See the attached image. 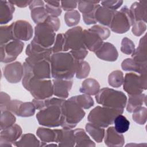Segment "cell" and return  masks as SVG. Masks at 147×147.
<instances>
[{
  "instance_id": "6da1fadb",
  "label": "cell",
  "mask_w": 147,
  "mask_h": 147,
  "mask_svg": "<svg viewBox=\"0 0 147 147\" xmlns=\"http://www.w3.org/2000/svg\"><path fill=\"white\" fill-rule=\"evenodd\" d=\"M79 61L69 52L53 53L50 59L52 77L56 79L71 80L75 75Z\"/></svg>"
},
{
  "instance_id": "7a4b0ae2",
  "label": "cell",
  "mask_w": 147,
  "mask_h": 147,
  "mask_svg": "<svg viewBox=\"0 0 147 147\" xmlns=\"http://www.w3.org/2000/svg\"><path fill=\"white\" fill-rule=\"evenodd\" d=\"M24 74L22 84L30 92L34 98L45 99L53 95L52 82L50 79H38L34 78L32 73L29 65L24 61L23 63Z\"/></svg>"
},
{
  "instance_id": "3957f363",
  "label": "cell",
  "mask_w": 147,
  "mask_h": 147,
  "mask_svg": "<svg viewBox=\"0 0 147 147\" xmlns=\"http://www.w3.org/2000/svg\"><path fill=\"white\" fill-rule=\"evenodd\" d=\"M65 99L51 97L44 99L45 107L36 114L38 123L44 126L55 127L60 126L61 106Z\"/></svg>"
},
{
  "instance_id": "277c9868",
  "label": "cell",
  "mask_w": 147,
  "mask_h": 147,
  "mask_svg": "<svg viewBox=\"0 0 147 147\" xmlns=\"http://www.w3.org/2000/svg\"><path fill=\"white\" fill-rule=\"evenodd\" d=\"M86 113L76 102L70 98L65 100L61 106L60 126L65 129H73L84 117Z\"/></svg>"
},
{
  "instance_id": "5b68a950",
  "label": "cell",
  "mask_w": 147,
  "mask_h": 147,
  "mask_svg": "<svg viewBox=\"0 0 147 147\" xmlns=\"http://www.w3.org/2000/svg\"><path fill=\"white\" fill-rule=\"evenodd\" d=\"M96 102L103 106L123 110L127 103V97L120 91L105 87L95 95Z\"/></svg>"
},
{
  "instance_id": "8992f818",
  "label": "cell",
  "mask_w": 147,
  "mask_h": 147,
  "mask_svg": "<svg viewBox=\"0 0 147 147\" xmlns=\"http://www.w3.org/2000/svg\"><path fill=\"white\" fill-rule=\"evenodd\" d=\"M123 110L98 106L89 113L87 119L89 122L105 128L112 125L115 118L122 114Z\"/></svg>"
},
{
  "instance_id": "52a82bcc",
  "label": "cell",
  "mask_w": 147,
  "mask_h": 147,
  "mask_svg": "<svg viewBox=\"0 0 147 147\" xmlns=\"http://www.w3.org/2000/svg\"><path fill=\"white\" fill-rule=\"evenodd\" d=\"M55 36L56 33L53 28L44 22L35 26L32 41L42 48L48 49L52 47Z\"/></svg>"
},
{
  "instance_id": "ba28073f",
  "label": "cell",
  "mask_w": 147,
  "mask_h": 147,
  "mask_svg": "<svg viewBox=\"0 0 147 147\" xmlns=\"http://www.w3.org/2000/svg\"><path fill=\"white\" fill-rule=\"evenodd\" d=\"M133 23L129 9L123 6L119 11H115L109 25L111 31L118 34L127 32Z\"/></svg>"
},
{
  "instance_id": "9c48e42d",
  "label": "cell",
  "mask_w": 147,
  "mask_h": 147,
  "mask_svg": "<svg viewBox=\"0 0 147 147\" xmlns=\"http://www.w3.org/2000/svg\"><path fill=\"white\" fill-rule=\"evenodd\" d=\"M147 88L146 74L137 75L130 72L126 74L123 83V88L129 95L142 93Z\"/></svg>"
},
{
  "instance_id": "30bf717a",
  "label": "cell",
  "mask_w": 147,
  "mask_h": 147,
  "mask_svg": "<svg viewBox=\"0 0 147 147\" xmlns=\"http://www.w3.org/2000/svg\"><path fill=\"white\" fill-rule=\"evenodd\" d=\"M83 29L78 26L67 30L64 36L63 52L86 48L83 40Z\"/></svg>"
},
{
  "instance_id": "8fae6325",
  "label": "cell",
  "mask_w": 147,
  "mask_h": 147,
  "mask_svg": "<svg viewBox=\"0 0 147 147\" xmlns=\"http://www.w3.org/2000/svg\"><path fill=\"white\" fill-rule=\"evenodd\" d=\"M24 43L19 40H13L0 47L1 62L8 63L15 60L22 52Z\"/></svg>"
},
{
  "instance_id": "7c38bea8",
  "label": "cell",
  "mask_w": 147,
  "mask_h": 147,
  "mask_svg": "<svg viewBox=\"0 0 147 147\" xmlns=\"http://www.w3.org/2000/svg\"><path fill=\"white\" fill-rule=\"evenodd\" d=\"M36 110L32 102H24L17 99L11 100L6 108V110L21 117H32L34 114Z\"/></svg>"
},
{
  "instance_id": "4fadbf2b",
  "label": "cell",
  "mask_w": 147,
  "mask_h": 147,
  "mask_svg": "<svg viewBox=\"0 0 147 147\" xmlns=\"http://www.w3.org/2000/svg\"><path fill=\"white\" fill-rule=\"evenodd\" d=\"M26 57L32 61H38L43 60L51 59V55L53 54L52 48L46 49L39 46L32 41L28 45L25 50Z\"/></svg>"
},
{
  "instance_id": "5bb4252c",
  "label": "cell",
  "mask_w": 147,
  "mask_h": 147,
  "mask_svg": "<svg viewBox=\"0 0 147 147\" xmlns=\"http://www.w3.org/2000/svg\"><path fill=\"white\" fill-rule=\"evenodd\" d=\"M31 69L33 76L38 79H49L51 76V69L49 60H43L38 61H32L25 59Z\"/></svg>"
},
{
  "instance_id": "9a60e30c",
  "label": "cell",
  "mask_w": 147,
  "mask_h": 147,
  "mask_svg": "<svg viewBox=\"0 0 147 147\" xmlns=\"http://www.w3.org/2000/svg\"><path fill=\"white\" fill-rule=\"evenodd\" d=\"M14 38L21 41H28L33 34V29L30 24L25 20H18L11 24Z\"/></svg>"
},
{
  "instance_id": "2e32d148",
  "label": "cell",
  "mask_w": 147,
  "mask_h": 147,
  "mask_svg": "<svg viewBox=\"0 0 147 147\" xmlns=\"http://www.w3.org/2000/svg\"><path fill=\"white\" fill-rule=\"evenodd\" d=\"M22 130L20 125L14 123L5 129L1 130L0 146H12L22 136Z\"/></svg>"
},
{
  "instance_id": "e0dca14e",
  "label": "cell",
  "mask_w": 147,
  "mask_h": 147,
  "mask_svg": "<svg viewBox=\"0 0 147 147\" xmlns=\"http://www.w3.org/2000/svg\"><path fill=\"white\" fill-rule=\"evenodd\" d=\"M4 77L10 83H17L22 79L24 74V65L19 61H14L6 65L3 69Z\"/></svg>"
},
{
  "instance_id": "ac0fdd59",
  "label": "cell",
  "mask_w": 147,
  "mask_h": 147,
  "mask_svg": "<svg viewBox=\"0 0 147 147\" xmlns=\"http://www.w3.org/2000/svg\"><path fill=\"white\" fill-rule=\"evenodd\" d=\"M100 59L107 61H115L118 57V52L115 46L108 42H103L94 52Z\"/></svg>"
},
{
  "instance_id": "d6986e66",
  "label": "cell",
  "mask_w": 147,
  "mask_h": 147,
  "mask_svg": "<svg viewBox=\"0 0 147 147\" xmlns=\"http://www.w3.org/2000/svg\"><path fill=\"white\" fill-rule=\"evenodd\" d=\"M72 84L73 82L71 80L53 79L52 80L53 95L59 98L64 99L67 98Z\"/></svg>"
},
{
  "instance_id": "ffe728a7",
  "label": "cell",
  "mask_w": 147,
  "mask_h": 147,
  "mask_svg": "<svg viewBox=\"0 0 147 147\" xmlns=\"http://www.w3.org/2000/svg\"><path fill=\"white\" fill-rule=\"evenodd\" d=\"M57 134L56 143L59 146L73 147L75 145V138L74 130L72 129L63 128L55 129Z\"/></svg>"
},
{
  "instance_id": "44dd1931",
  "label": "cell",
  "mask_w": 147,
  "mask_h": 147,
  "mask_svg": "<svg viewBox=\"0 0 147 147\" xmlns=\"http://www.w3.org/2000/svg\"><path fill=\"white\" fill-rule=\"evenodd\" d=\"M83 40L86 48L95 52L103 44L102 38L94 32L88 29L83 30Z\"/></svg>"
},
{
  "instance_id": "7402d4cb",
  "label": "cell",
  "mask_w": 147,
  "mask_h": 147,
  "mask_svg": "<svg viewBox=\"0 0 147 147\" xmlns=\"http://www.w3.org/2000/svg\"><path fill=\"white\" fill-rule=\"evenodd\" d=\"M147 2L139 1L133 3L129 9L130 14L133 21H143L146 22L147 20Z\"/></svg>"
},
{
  "instance_id": "603a6c76",
  "label": "cell",
  "mask_w": 147,
  "mask_h": 147,
  "mask_svg": "<svg viewBox=\"0 0 147 147\" xmlns=\"http://www.w3.org/2000/svg\"><path fill=\"white\" fill-rule=\"evenodd\" d=\"M103 139L106 145L109 147H121L125 143L123 134L118 133L113 126L108 127Z\"/></svg>"
},
{
  "instance_id": "cb8c5ba5",
  "label": "cell",
  "mask_w": 147,
  "mask_h": 147,
  "mask_svg": "<svg viewBox=\"0 0 147 147\" xmlns=\"http://www.w3.org/2000/svg\"><path fill=\"white\" fill-rule=\"evenodd\" d=\"M121 67L125 71H133L140 75L147 74V63H138L131 58L125 59L121 63Z\"/></svg>"
},
{
  "instance_id": "d4e9b609",
  "label": "cell",
  "mask_w": 147,
  "mask_h": 147,
  "mask_svg": "<svg viewBox=\"0 0 147 147\" xmlns=\"http://www.w3.org/2000/svg\"><path fill=\"white\" fill-rule=\"evenodd\" d=\"M115 12V11L114 10L99 5L95 11V18L97 22L101 25L109 26Z\"/></svg>"
},
{
  "instance_id": "484cf974",
  "label": "cell",
  "mask_w": 147,
  "mask_h": 147,
  "mask_svg": "<svg viewBox=\"0 0 147 147\" xmlns=\"http://www.w3.org/2000/svg\"><path fill=\"white\" fill-rule=\"evenodd\" d=\"M15 10L14 5L10 1L0 0V24H6L12 18Z\"/></svg>"
},
{
  "instance_id": "4316f807",
  "label": "cell",
  "mask_w": 147,
  "mask_h": 147,
  "mask_svg": "<svg viewBox=\"0 0 147 147\" xmlns=\"http://www.w3.org/2000/svg\"><path fill=\"white\" fill-rule=\"evenodd\" d=\"M146 36H144L140 40L138 47L131 54V59L138 63H146L147 60Z\"/></svg>"
},
{
  "instance_id": "83f0119b",
  "label": "cell",
  "mask_w": 147,
  "mask_h": 147,
  "mask_svg": "<svg viewBox=\"0 0 147 147\" xmlns=\"http://www.w3.org/2000/svg\"><path fill=\"white\" fill-rule=\"evenodd\" d=\"M100 90L99 82L93 78H87L82 83L79 91L88 95H95Z\"/></svg>"
},
{
  "instance_id": "f1b7e54d",
  "label": "cell",
  "mask_w": 147,
  "mask_h": 147,
  "mask_svg": "<svg viewBox=\"0 0 147 147\" xmlns=\"http://www.w3.org/2000/svg\"><path fill=\"white\" fill-rule=\"evenodd\" d=\"M75 145V146H95V144L87 135L85 130L82 128L74 130Z\"/></svg>"
},
{
  "instance_id": "f546056e",
  "label": "cell",
  "mask_w": 147,
  "mask_h": 147,
  "mask_svg": "<svg viewBox=\"0 0 147 147\" xmlns=\"http://www.w3.org/2000/svg\"><path fill=\"white\" fill-rule=\"evenodd\" d=\"M129 99L126 106V110L129 113H133L137 108L146 104V96L145 94L129 95Z\"/></svg>"
},
{
  "instance_id": "4dcf8cb0",
  "label": "cell",
  "mask_w": 147,
  "mask_h": 147,
  "mask_svg": "<svg viewBox=\"0 0 147 147\" xmlns=\"http://www.w3.org/2000/svg\"><path fill=\"white\" fill-rule=\"evenodd\" d=\"M14 145L18 147L40 146V142L33 134L27 133L22 134L20 139L14 143Z\"/></svg>"
},
{
  "instance_id": "1f68e13d",
  "label": "cell",
  "mask_w": 147,
  "mask_h": 147,
  "mask_svg": "<svg viewBox=\"0 0 147 147\" xmlns=\"http://www.w3.org/2000/svg\"><path fill=\"white\" fill-rule=\"evenodd\" d=\"M85 129L87 133L98 143L102 142L105 134V130L103 127L98 126L92 123H87L85 126Z\"/></svg>"
},
{
  "instance_id": "d6a6232c",
  "label": "cell",
  "mask_w": 147,
  "mask_h": 147,
  "mask_svg": "<svg viewBox=\"0 0 147 147\" xmlns=\"http://www.w3.org/2000/svg\"><path fill=\"white\" fill-rule=\"evenodd\" d=\"M36 134L41 142L45 143L56 142L57 134L55 129L39 127L36 131Z\"/></svg>"
},
{
  "instance_id": "836d02e7",
  "label": "cell",
  "mask_w": 147,
  "mask_h": 147,
  "mask_svg": "<svg viewBox=\"0 0 147 147\" xmlns=\"http://www.w3.org/2000/svg\"><path fill=\"white\" fill-rule=\"evenodd\" d=\"M30 10L31 18L36 25L43 23L49 16L45 10V6H36Z\"/></svg>"
},
{
  "instance_id": "e575fe53",
  "label": "cell",
  "mask_w": 147,
  "mask_h": 147,
  "mask_svg": "<svg viewBox=\"0 0 147 147\" xmlns=\"http://www.w3.org/2000/svg\"><path fill=\"white\" fill-rule=\"evenodd\" d=\"M16 121L14 114L9 110H5L1 112L0 129H5L13 125Z\"/></svg>"
},
{
  "instance_id": "d590c367",
  "label": "cell",
  "mask_w": 147,
  "mask_h": 147,
  "mask_svg": "<svg viewBox=\"0 0 147 147\" xmlns=\"http://www.w3.org/2000/svg\"><path fill=\"white\" fill-rule=\"evenodd\" d=\"M113 123L114 124L115 130L121 134L126 132L130 126L129 121L122 114H119L115 118Z\"/></svg>"
},
{
  "instance_id": "8d00e7d4",
  "label": "cell",
  "mask_w": 147,
  "mask_h": 147,
  "mask_svg": "<svg viewBox=\"0 0 147 147\" xmlns=\"http://www.w3.org/2000/svg\"><path fill=\"white\" fill-rule=\"evenodd\" d=\"M45 8L49 16L59 17L61 14L60 2L59 1H45Z\"/></svg>"
},
{
  "instance_id": "74e56055",
  "label": "cell",
  "mask_w": 147,
  "mask_h": 147,
  "mask_svg": "<svg viewBox=\"0 0 147 147\" xmlns=\"http://www.w3.org/2000/svg\"><path fill=\"white\" fill-rule=\"evenodd\" d=\"M124 77L123 72L120 70H115L111 72L108 76L109 84L115 88L121 87L123 83Z\"/></svg>"
},
{
  "instance_id": "f35d334b",
  "label": "cell",
  "mask_w": 147,
  "mask_h": 147,
  "mask_svg": "<svg viewBox=\"0 0 147 147\" xmlns=\"http://www.w3.org/2000/svg\"><path fill=\"white\" fill-rule=\"evenodd\" d=\"M76 103L83 109H88L93 106L94 102L92 98L87 94H82L72 96Z\"/></svg>"
},
{
  "instance_id": "ab89813d",
  "label": "cell",
  "mask_w": 147,
  "mask_h": 147,
  "mask_svg": "<svg viewBox=\"0 0 147 147\" xmlns=\"http://www.w3.org/2000/svg\"><path fill=\"white\" fill-rule=\"evenodd\" d=\"M15 40L13 37L12 28L10 25H4L0 27V45H4Z\"/></svg>"
},
{
  "instance_id": "60d3db41",
  "label": "cell",
  "mask_w": 147,
  "mask_h": 147,
  "mask_svg": "<svg viewBox=\"0 0 147 147\" xmlns=\"http://www.w3.org/2000/svg\"><path fill=\"white\" fill-rule=\"evenodd\" d=\"M66 25L69 27L76 25L80 21V14L78 10H74L67 11L64 16Z\"/></svg>"
},
{
  "instance_id": "b9f144b4",
  "label": "cell",
  "mask_w": 147,
  "mask_h": 147,
  "mask_svg": "<svg viewBox=\"0 0 147 147\" xmlns=\"http://www.w3.org/2000/svg\"><path fill=\"white\" fill-rule=\"evenodd\" d=\"M133 121L139 125H144L147 119V109L145 107L140 106L137 108L132 115Z\"/></svg>"
},
{
  "instance_id": "7bdbcfd3",
  "label": "cell",
  "mask_w": 147,
  "mask_h": 147,
  "mask_svg": "<svg viewBox=\"0 0 147 147\" xmlns=\"http://www.w3.org/2000/svg\"><path fill=\"white\" fill-rule=\"evenodd\" d=\"M100 1H78V9L83 14L95 10L99 6Z\"/></svg>"
},
{
  "instance_id": "ee69618b",
  "label": "cell",
  "mask_w": 147,
  "mask_h": 147,
  "mask_svg": "<svg viewBox=\"0 0 147 147\" xmlns=\"http://www.w3.org/2000/svg\"><path fill=\"white\" fill-rule=\"evenodd\" d=\"M90 72V64L86 61L79 60L78 65L75 72V76L77 79H82L86 78Z\"/></svg>"
},
{
  "instance_id": "f6af8a7d",
  "label": "cell",
  "mask_w": 147,
  "mask_h": 147,
  "mask_svg": "<svg viewBox=\"0 0 147 147\" xmlns=\"http://www.w3.org/2000/svg\"><path fill=\"white\" fill-rule=\"evenodd\" d=\"M134 50L135 45L134 42L127 37L123 38L121 41V52L126 55H131Z\"/></svg>"
},
{
  "instance_id": "bcb514c9",
  "label": "cell",
  "mask_w": 147,
  "mask_h": 147,
  "mask_svg": "<svg viewBox=\"0 0 147 147\" xmlns=\"http://www.w3.org/2000/svg\"><path fill=\"white\" fill-rule=\"evenodd\" d=\"M89 29L95 32L102 38L103 41L107 39L110 35V29L102 25H95L90 28Z\"/></svg>"
},
{
  "instance_id": "7dc6e473",
  "label": "cell",
  "mask_w": 147,
  "mask_h": 147,
  "mask_svg": "<svg viewBox=\"0 0 147 147\" xmlns=\"http://www.w3.org/2000/svg\"><path fill=\"white\" fill-rule=\"evenodd\" d=\"M131 26V32L133 34L138 37L141 36L146 29V23L141 21L134 22Z\"/></svg>"
},
{
  "instance_id": "c3c4849f",
  "label": "cell",
  "mask_w": 147,
  "mask_h": 147,
  "mask_svg": "<svg viewBox=\"0 0 147 147\" xmlns=\"http://www.w3.org/2000/svg\"><path fill=\"white\" fill-rule=\"evenodd\" d=\"M64 47V36L62 33L57 34L55 42L52 47L53 53L63 52Z\"/></svg>"
},
{
  "instance_id": "681fc988",
  "label": "cell",
  "mask_w": 147,
  "mask_h": 147,
  "mask_svg": "<svg viewBox=\"0 0 147 147\" xmlns=\"http://www.w3.org/2000/svg\"><path fill=\"white\" fill-rule=\"evenodd\" d=\"M102 6L111 9L112 10L116 11L123 3V1L121 0H109L102 1L100 2Z\"/></svg>"
},
{
  "instance_id": "f907efd6",
  "label": "cell",
  "mask_w": 147,
  "mask_h": 147,
  "mask_svg": "<svg viewBox=\"0 0 147 147\" xmlns=\"http://www.w3.org/2000/svg\"><path fill=\"white\" fill-rule=\"evenodd\" d=\"M69 52L77 60H83L88 55V50L87 48H80L77 50L69 51Z\"/></svg>"
},
{
  "instance_id": "816d5d0a",
  "label": "cell",
  "mask_w": 147,
  "mask_h": 147,
  "mask_svg": "<svg viewBox=\"0 0 147 147\" xmlns=\"http://www.w3.org/2000/svg\"><path fill=\"white\" fill-rule=\"evenodd\" d=\"M44 22L48 24L49 26H51L55 30V32H57L60 28V21L58 17L48 16V17Z\"/></svg>"
},
{
  "instance_id": "f5cc1de1",
  "label": "cell",
  "mask_w": 147,
  "mask_h": 147,
  "mask_svg": "<svg viewBox=\"0 0 147 147\" xmlns=\"http://www.w3.org/2000/svg\"><path fill=\"white\" fill-rule=\"evenodd\" d=\"M78 1H62L60 2V5L62 9L64 11L74 10L77 7Z\"/></svg>"
},
{
  "instance_id": "db71d44e",
  "label": "cell",
  "mask_w": 147,
  "mask_h": 147,
  "mask_svg": "<svg viewBox=\"0 0 147 147\" xmlns=\"http://www.w3.org/2000/svg\"><path fill=\"white\" fill-rule=\"evenodd\" d=\"M10 96L4 92H1L0 93V110L1 112L6 110V108L9 102H10Z\"/></svg>"
},
{
  "instance_id": "11a10c76",
  "label": "cell",
  "mask_w": 147,
  "mask_h": 147,
  "mask_svg": "<svg viewBox=\"0 0 147 147\" xmlns=\"http://www.w3.org/2000/svg\"><path fill=\"white\" fill-rule=\"evenodd\" d=\"M95 10L92 11V12H91L90 13L83 14L82 15L83 21L86 25H92V24H95L96 23H97V21H96L95 18Z\"/></svg>"
},
{
  "instance_id": "9f6ffc18",
  "label": "cell",
  "mask_w": 147,
  "mask_h": 147,
  "mask_svg": "<svg viewBox=\"0 0 147 147\" xmlns=\"http://www.w3.org/2000/svg\"><path fill=\"white\" fill-rule=\"evenodd\" d=\"M32 102L34 104L36 109L37 110H41L45 107L44 99H38L34 98L32 100Z\"/></svg>"
},
{
  "instance_id": "6f0895ef",
  "label": "cell",
  "mask_w": 147,
  "mask_h": 147,
  "mask_svg": "<svg viewBox=\"0 0 147 147\" xmlns=\"http://www.w3.org/2000/svg\"><path fill=\"white\" fill-rule=\"evenodd\" d=\"M31 1H10L11 3H13L14 5H16L17 6L19 7H26V6L29 5V3H30Z\"/></svg>"
},
{
  "instance_id": "680465c9",
  "label": "cell",
  "mask_w": 147,
  "mask_h": 147,
  "mask_svg": "<svg viewBox=\"0 0 147 147\" xmlns=\"http://www.w3.org/2000/svg\"><path fill=\"white\" fill-rule=\"evenodd\" d=\"M38 6H45V2L43 1L40 0H35V1H31L30 3H29V7L30 9H32L34 7Z\"/></svg>"
},
{
  "instance_id": "91938a15",
  "label": "cell",
  "mask_w": 147,
  "mask_h": 147,
  "mask_svg": "<svg viewBox=\"0 0 147 147\" xmlns=\"http://www.w3.org/2000/svg\"><path fill=\"white\" fill-rule=\"evenodd\" d=\"M46 146H58L57 145H56V144H47Z\"/></svg>"
}]
</instances>
